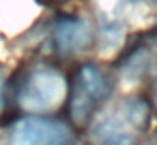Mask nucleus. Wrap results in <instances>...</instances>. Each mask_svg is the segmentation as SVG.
I'll use <instances>...</instances> for the list:
<instances>
[{
  "label": "nucleus",
  "mask_w": 157,
  "mask_h": 145,
  "mask_svg": "<svg viewBox=\"0 0 157 145\" xmlns=\"http://www.w3.org/2000/svg\"><path fill=\"white\" fill-rule=\"evenodd\" d=\"M149 121V106L135 96L108 105L93 118L90 138L95 145H137Z\"/></svg>",
  "instance_id": "f257e3e1"
},
{
  "label": "nucleus",
  "mask_w": 157,
  "mask_h": 145,
  "mask_svg": "<svg viewBox=\"0 0 157 145\" xmlns=\"http://www.w3.org/2000/svg\"><path fill=\"white\" fill-rule=\"evenodd\" d=\"M68 93L66 79L58 69L39 66L25 76L19 90V106L29 113H48L63 105Z\"/></svg>",
  "instance_id": "f03ea898"
},
{
  "label": "nucleus",
  "mask_w": 157,
  "mask_h": 145,
  "mask_svg": "<svg viewBox=\"0 0 157 145\" xmlns=\"http://www.w3.org/2000/svg\"><path fill=\"white\" fill-rule=\"evenodd\" d=\"M112 90L108 76L95 64H83L75 76L71 91V118L75 123L85 125L95 113L96 106L108 96Z\"/></svg>",
  "instance_id": "7ed1b4c3"
},
{
  "label": "nucleus",
  "mask_w": 157,
  "mask_h": 145,
  "mask_svg": "<svg viewBox=\"0 0 157 145\" xmlns=\"http://www.w3.org/2000/svg\"><path fill=\"white\" fill-rule=\"evenodd\" d=\"M73 133L64 123L46 118H22L12 125L7 145H71Z\"/></svg>",
  "instance_id": "20e7f679"
},
{
  "label": "nucleus",
  "mask_w": 157,
  "mask_h": 145,
  "mask_svg": "<svg viewBox=\"0 0 157 145\" xmlns=\"http://www.w3.org/2000/svg\"><path fill=\"white\" fill-rule=\"evenodd\" d=\"M118 73L127 83H140L157 74V36H147L122 56Z\"/></svg>",
  "instance_id": "39448f33"
},
{
  "label": "nucleus",
  "mask_w": 157,
  "mask_h": 145,
  "mask_svg": "<svg viewBox=\"0 0 157 145\" xmlns=\"http://www.w3.org/2000/svg\"><path fill=\"white\" fill-rule=\"evenodd\" d=\"M91 30L85 19L79 17H61L52 29L54 47L61 54H73L86 47L91 37Z\"/></svg>",
  "instance_id": "423d86ee"
},
{
  "label": "nucleus",
  "mask_w": 157,
  "mask_h": 145,
  "mask_svg": "<svg viewBox=\"0 0 157 145\" xmlns=\"http://www.w3.org/2000/svg\"><path fill=\"white\" fill-rule=\"evenodd\" d=\"M5 106V73L0 69V113Z\"/></svg>",
  "instance_id": "0eeeda50"
},
{
  "label": "nucleus",
  "mask_w": 157,
  "mask_h": 145,
  "mask_svg": "<svg viewBox=\"0 0 157 145\" xmlns=\"http://www.w3.org/2000/svg\"><path fill=\"white\" fill-rule=\"evenodd\" d=\"M154 96H155V103H157V86H155V91H154Z\"/></svg>",
  "instance_id": "6e6552de"
},
{
  "label": "nucleus",
  "mask_w": 157,
  "mask_h": 145,
  "mask_svg": "<svg viewBox=\"0 0 157 145\" xmlns=\"http://www.w3.org/2000/svg\"><path fill=\"white\" fill-rule=\"evenodd\" d=\"M41 2H59V0H41Z\"/></svg>",
  "instance_id": "1a4fd4ad"
},
{
  "label": "nucleus",
  "mask_w": 157,
  "mask_h": 145,
  "mask_svg": "<svg viewBox=\"0 0 157 145\" xmlns=\"http://www.w3.org/2000/svg\"><path fill=\"white\" fill-rule=\"evenodd\" d=\"M154 145H157V135H155V138H154Z\"/></svg>",
  "instance_id": "9d476101"
}]
</instances>
